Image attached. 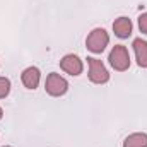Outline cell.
Segmentation results:
<instances>
[{"instance_id":"ba28073f","label":"cell","mask_w":147,"mask_h":147,"mask_svg":"<svg viewBox=\"0 0 147 147\" xmlns=\"http://www.w3.org/2000/svg\"><path fill=\"white\" fill-rule=\"evenodd\" d=\"M134 51H135V57H137V63L139 67H147V41L144 39H135L134 41Z\"/></svg>"},{"instance_id":"7c38bea8","label":"cell","mask_w":147,"mask_h":147,"mask_svg":"<svg viewBox=\"0 0 147 147\" xmlns=\"http://www.w3.org/2000/svg\"><path fill=\"white\" fill-rule=\"evenodd\" d=\"M2 116H3V111H2V108H0V120H2Z\"/></svg>"},{"instance_id":"9c48e42d","label":"cell","mask_w":147,"mask_h":147,"mask_svg":"<svg viewBox=\"0 0 147 147\" xmlns=\"http://www.w3.org/2000/svg\"><path fill=\"white\" fill-rule=\"evenodd\" d=\"M123 147H147V134H132L125 139Z\"/></svg>"},{"instance_id":"8fae6325","label":"cell","mask_w":147,"mask_h":147,"mask_svg":"<svg viewBox=\"0 0 147 147\" xmlns=\"http://www.w3.org/2000/svg\"><path fill=\"white\" fill-rule=\"evenodd\" d=\"M139 29H140L144 34H147V12H144V14L139 17Z\"/></svg>"},{"instance_id":"5b68a950","label":"cell","mask_w":147,"mask_h":147,"mask_svg":"<svg viewBox=\"0 0 147 147\" xmlns=\"http://www.w3.org/2000/svg\"><path fill=\"white\" fill-rule=\"evenodd\" d=\"M60 67L62 70H65L70 75H80L82 74V60L77 57V55H65L62 60H60Z\"/></svg>"},{"instance_id":"8992f818","label":"cell","mask_w":147,"mask_h":147,"mask_svg":"<svg viewBox=\"0 0 147 147\" xmlns=\"http://www.w3.org/2000/svg\"><path fill=\"white\" fill-rule=\"evenodd\" d=\"M21 79H22V84H24L28 89H36L38 84H39V79H41L39 69H36V67H28V69L22 72Z\"/></svg>"},{"instance_id":"4fadbf2b","label":"cell","mask_w":147,"mask_h":147,"mask_svg":"<svg viewBox=\"0 0 147 147\" xmlns=\"http://www.w3.org/2000/svg\"><path fill=\"white\" fill-rule=\"evenodd\" d=\"M3 147H10V146H3Z\"/></svg>"},{"instance_id":"52a82bcc","label":"cell","mask_w":147,"mask_h":147,"mask_svg":"<svg viewBox=\"0 0 147 147\" xmlns=\"http://www.w3.org/2000/svg\"><path fill=\"white\" fill-rule=\"evenodd\" d=\"M113 31L118 38H128L132 34V21L128 17H118L113 22Z\"/></svg>"},{"instance_id":"277c9868","label":"cell","mask_w":147,"mask_h":147,"mask_svg":"<svg viewBox=\"0 0 147 147\" xmlns=\"http://www.w3.org/2000/svg\"><path fill=\"white\" fill-rule=\"evenodd\" d=\"M87 63H89V79H91V82H94V84H105V82L110 80V74H108L105 63L101 60L89 57Z\"/></svg>"},{"instance_id":"6da1fadb","label":"cell","mask_w":147,"mask_h":147,"mask_svg":"<svg viewBox=\"0 0 147 147\" xmlns=\"http://www.w3.org/2000/svg\"><path fill=\"white\" fill-rule=\"evenodd\" d=\"M110 60L111 67L118 72H123L130 67V55H128V50L123 46V45H116L113 46V50L110 51Z\"/></svg>"},{"instance_id":"30bf717a","label":"cell","mask_w":147,"mask_h":147,"mask_svg":"<svg viewBox=\"0 0 147 147\" xmlns=\"http://www.w3.org/2000/svg\"><path fill=\"white\" fill-rule=\"evenodd\" d=\"M10 92V80L7 77H0V99Z\"/></svg>"},{"instance_id":"3957f363","label":"cell","mask_w":147,"mask_h":147,"mask_svg":"<svg viewBox=\"0 0 147 147\" xmlns=\"http://www.w3.org/2000/svg\"><path fill=\"white\" fill-rule=\"evenodd\" d=\"M45 89H46V92H48L50 96L58 98V96H63V94L67 92V89H69V82H67L62 75H58V74L53 72V74H50V75L46 77Z\"/></svg>"},{"instance_id":"7a4b0ae2","label":"cell","mask_w":147,"mask_h":147,"mask_svg":"<svg viewBox=\"0 0 147 147\" xmlns=\"http://www.w3.org/2000/svg\"><path fill=\"white\" fill-rule=\"evenodd\" d=\"M108 43H110V36H108V33H106L105 29H101V28L92 29V31L89 33L87 39H86V46H87V50L92 51V53H101V51L108 46Z\"/></svg>"}]
</instances>
